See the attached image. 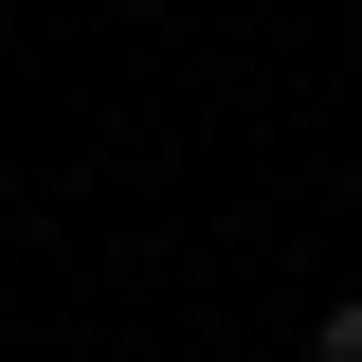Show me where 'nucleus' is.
I'll use <instances>...</instances> for the list:
<instances>
[{"label":"nucleus","mask_w":362,"mask_h":362,"mask_svg":"<svg viewBox=\"0 0 362 362\" xmlns=\"http://www.w3.org/2000/svg\"><path fill=\"white\" fill-rule=\"evenodd\" d=\"M308 362H362V290H344V308H326V326H308Z\"/></svg>","instance_id":"f257e3e1"}]
</instances>
